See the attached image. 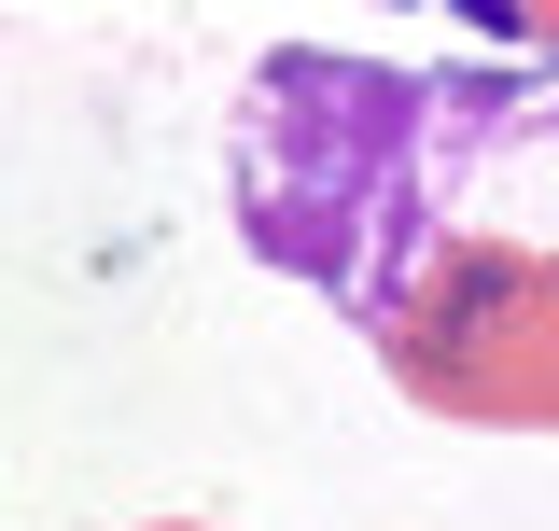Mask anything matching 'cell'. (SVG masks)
I'll list each match as a JSON object with an SVG mask.
<instances>
[{"label":"cell","instance_id":"obj_1","mask_svg":"<svg viewBox=\"0 0 559 531\" xmlns=\"http://www.w3.org/2000/svg\"><path fill=\"white\" fill-rule=\"evenodd\" d=\"M476 113V84H419L378 57H266L238 98V224L252 252L294 266L308 294H336L378 335L406 308V280L433 266V182L462 154L433 140Z\"/></svg>","mask_w":559,"mask_h":531},{"label":"cell","instance_id":"obj_2","mask_svg":"<svg viewBox=\"0 0 559 531\" xmlns=\"http://www.w3.org/2000/svg\"><path fill=\"white\" fill-rule=\"evenodd\" d=\"M406 405L476 434H559V252L518 238H433L406 308L378 322Z\"/></svg>","mask_w":559,"mask_h":531},{"label":"cell","instance_id":"obj_3","mask_svg":"<svg viewBox=\"0 0 559 531\" xmlns=\"http://www.w3.org/2000/svg\"><path fill=\"white\" fill-rule=\"evenodd\" d=\"M154 531H197V518H154Z\"/></svg>","mask_w":559,"mask_h":531}]
</instances>
